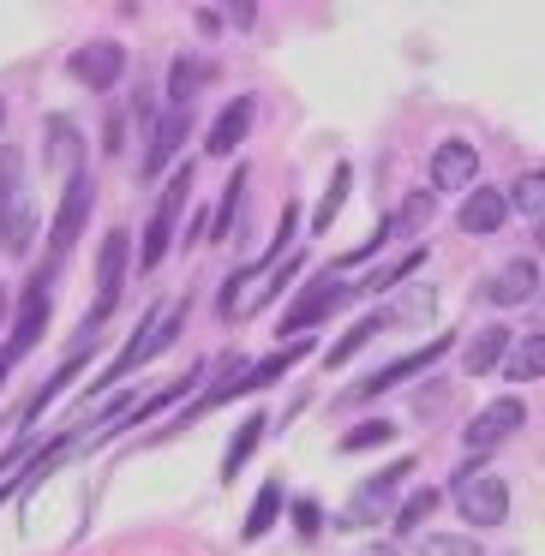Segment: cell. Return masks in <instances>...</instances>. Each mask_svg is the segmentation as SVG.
Here are the masks:
<instances>
[{"label": "cell", "instance_id": "cell-1", "mask_svg": "<svg viewBox=\"0 0 545 556\" xmlns=\"http://www.w3.org/2000/svg\"><path fill=\"white\" fill-rule=\"evenodd\" d=\"M186 312H193V300H181V305H157V312H145V329H138L133 341H126L121 353H114L109 365H102V377L85 389V401L90 395H109V389H121L126 377L138 371V365H150V359H162V353L181 341V329H186Z\"/></svg>", "mask_w": 545, "mask_h": 556}, {"label": "cell", "instance_id": "cell-2", "mask_svg": "<svg viewBox=\"0 0 545 556\" xmlns=\"http://www.w3.org/2000/svg\"><path fill=\"white\" fill-rule=\"evenodd\" d=\"M193 156L174 162L169 174H162V198L157 210H150V228L145 240H138V269H162V257L174 252V233H181V216H186V198H193Z\"/></svg>", "mask_w": 545, "mask_h": 556}, {"label": "cell", "instance_id": "cell-3", "mask_svg": "<svg viewBox=\"0 0 545 556\" xmlns=\"http://www.w3.org/2000/svg\"><path fill=\"white\" fill-rule=\"evenodd\" d=\"M408 472H420V460H413V455H401V460H389V467H377L372 479H360V484H354V496L336 508L330 527H336V532H366V527H377V520H389L396 491L408 484Z\"/></svg>", "mask_w": 545, "mask_h": 556}, {"label": "cell", "instance_id": "cell-4", "mask_svg": "<svg viewBox=\"0 0 545 556\" xmlns=\"http://www.w3.org/2000/svg\"><path fill=\"white\" fill-rule=\"evenodd\" d=\"M449 503L461 508V520H473V532H492L509 520V484L497 479V472H485L480 455H473L468 467L449 479Z\"/></svg>", "mask_w": 545, "mask_h": 556}, {"label": "cell", "instance_id": "cell-5", "mask_svg": "<svg viewBox=\"0 0 545 556\" xmlns=\"http://www.w3.org/2000/svg\"><path fill=\"white\" fill-rule=\"evenodd\" d=\"M348 300H354V281H342V269H318V276L306 281L288 305H282V329H276V336H312V329L330 324Z\"/></svg>", "mask_w": 545, "mask_h": 556}, {"label": "cell", "instance_id": "cell-6", "mask_svg": "<svg viewBox=\"0 0 545 556\" xmlns=\"http://www.w3.org/2000/svg\"><path fill=\"white\" fill-rule=\"evenodd\" d=\"M126 269H133V240H126V228H109L97 245V305L85 312V341H97V329L114 317V305H121V288H126ZM78 341V348H85Z\"/></svg>", "mask_w": 545, "mask_h": 556}, {"label": "cell", "instance_id": "cell-7", "mask_svg": "<svg viewBox=\"0 0 545 556\" xmlns=\"http://www.w3.org/2000/svg\"><path fill=\"white\" fill-rule=\"evenodd\" d=\"M449 348H456V336H449V329H444V336H432V341H425V348H413V353H401V359H389V365H377V371H366V377H360V383H354V389H342V401H336V407H366V401L389 395V389H401V383H408V377L432 371V365L444 359Z\"/></svg>", "mask_w": 545, "mask_h": 556}, {"label": "cell", "instance_id": "cell-8", "mask_svg": "<svg viewBox=\"0 0 545 556\" xmlns=\"http://www.w3.org/2000/svg\"><path fill=\"white\" fill-rule=\"evenodd\" d=\"M49 312H54V264L37 269V276L25 281V293H18V312H13V336H7L0 359H7V365L25 359V353L42 341V329H49Z\"/></svg>", "mask_w": 545, "mask_h": 556}, {"label": "cell", "instance_id": "cell-9", "mask_svg": "<svg viewBox=\"0 0 545 556\" xmlns=\"http://www.w3.org/2000/svg\"><path fill=\"white\" fill-rule=\"evenodd\" d=\"M193 138V109H169L145 126V150H138V180H162L174 168V156Z\"/></svg>", "mask_w": 545, "mask_h": 556}, {"label": "cell", "instance_id": "cell-10", "mask_svg": "<svg viewBox=\"0 0 545 556\" xmlns=\"http://www.w3.org/2000/svg\"><path fill=\"white\" fill-rule=\"evenodd\" d=\"M521 425H528V401L497 395V401H485V407L473 413V425H461V443H468V455H492V448H504Z\"/></svg>", "mask_w": 545, "mask_h": 556}, {"label": "cell", "instance_id": "cell-11", "mask_svg": "<svg viewBox=\"0 0 545 556\" xmlns=\"http://www.w3.org/2000/svg\"><path fill=\"white\" fill-rule=\"evenodd\" d=\"M90 210H97V186H90V174H85V168H73V174H66V192H61V210H54V228H49L54 257H66L78 240H85Z\"/></svg>", "mask_w": 545, "mask_h": 556}, {"label": "cell", "instance_id": "cell-12", "mask_svg": "<svg viewBox=\"0 0 545 556\" xmlns=\"http://www.w3.org/2000/svg\"><path fill=\"white\" fill-rule=\"evenodd\" d=\"M66 73H73V85H85V90H114L126 78V49L121 42H85V49H73L66 54Z\"/></svg>", "mask_w": 545, "mask_h": 556}, {"label": "cell", "instance_id": "cell-13", "mask_svg": "<svg viewBox=\"0 0 545 556\" xmlns=\"http://www.w3.org/2000/svg\"><path fill=\"white\" fill-rule=\"evenodd\" d=\"M480 180V150L468 138H444L432 150V192H468Z\"/></svg>", "mask_w": 545, "mask_h": 556}, {"label": "cell", "instance_id": "cell-14", "mask_svg": "<svg viewBox=\"0 0 545 556\" xmlns=\"http://www.w3.org/2000/svg\"><path fill=\"white\" fill-rule=\"evenodd\" d=\"M216 78H222V66L210 61V54H174V61H169V85H162V90H169V109H193Z\"/></svg>", "mask_w": 545, "mask_h": 556}, {"label": "cell", "instance_id": "cell-15", "mask_svg": "<svg viewBox=\"0 0 545 556\" xmlns=\"http://www.w3.org/2000/svg\"><path fill=\"white\" fill-rule=\"evenodd\" d=\"M456 222H461V233H473V240H492V233L509 222L504 192H497V186H480V180H473L468 198H461V210H456Z\"/></svg>", "mask_w": 545, "mask_h": 556}, {"label": "cell", "instance_id": "cell-16", "mask_svg": "<svg viewBox=\"0 0 545 556\" xmlns=\"http://www.w3.org/2000/svg\"><path fill=\"white\" fill-rule=\"evenodd\" d=\"M509 341H516L509 324H480L468 341H461V377H492L497 365H504Z\"/></svg>", "mask_w": 545, "mask_h": 556}, {"label": "cell", "instance_id": "cell-17", "mask_svg": "<svg viewBox=\"0 0 545 556\" xmlns=\"http://www.w3.org/2000/svg\"><path fill=\"white\" fill-rule=\"evenodd\" d=\"M252 114H258V102L252 97H234L228 109L210 121V132H205V156H234V150L246 144V132H252Z\"/></svg>", "mask_w": 545, "mask_h": 556}, {"label": "cell", "instance_id": "cell-18", "mask_svg": "<svg viewBox=\"0 0 545 556\" xmlns=\"http://www.w3.org/2000/svg\"><path fill=\"white\" fill-rule=\"evenodd\" d=\"M540 293V264L533 257H516V264H504L492 281L480 288V300H492V305H521V300H533Z\"/></svg>", "mask_w": 545, "mask_h": 556}, {"label": "cell", "instance_id": "cell-19", "mask_svg": "<svg viewBox=\"0 0 545 556\" xmlns=\"http://www.w3.org/2000/svg\"><path fill=\"white\" fill-rule=\"evenodd\" d=\"M270 413H246L240 425H234V437H228V448H222V484H234L246 472V460L258 455V443H264V431H270Z\"/></svg>", "mask_w": 545, "mask_h": 556}, {"label": "cell", "instance_id": "cell-20", "mask_svg": "<svg viewBox=\"0 0 545 556\" xmlns=\"http://www.w3.org/2000/svg\"><path fill=\"white\" fill-rule=\"evenodd\" d=\"M384 329H396V324H389V312L377 305V312H366V317H360V324H354L342 341H330L324 365H330V371H348V365H354V353H360V348H372V341L384 336Z\"/></svg>", "mask_w": 545, "mask_h": 556}, {"label": "cell", "instance_id": "cell-21", "mask_svg": "<svg viewBox=\"0 0 545 556\" xmlns=\"http://www.w3.org/2000/svg\"><path fill=\"white\" fill-rule=\"evenodd\" d=\"M282 508H288V484H282V479H264V484H258V496H252V508H246V520H240V539L258 544V539H264V532L282 520Z\"/></svg>", "mask_w": 545, "mask_h": 556}, {"label": "cell", "instance_id": "cell-22", "mask_svg": "<svg viewBox=\"0 0 545 556\" xmlns=\"http://www.w3.org/2000/svg\"><path fill=\"white\" fill-rule=\"evenodd\" d=\"M90 348H97V341H85V348H78V353H73V359H66V365H61V371H54V377H49V383H42V389H37V395H30V407H25V419H18V425H25V431H30V425H42V413H49V407H54V401H61V389H73V383H78V371H85V365H90Z\"/></svg>", "mask_w": 545, "mask_h": 556}, {"label": "cell", "instance_id": "cell-23", "mask_svg": "<svg viewBox=\"0 0 545 556\" xmlns=\"http://www.w3.org/2000/svg\"><path fill=\"white\" fill-rule=\"evenodd\" d=\"M30 233H37V210H30V198L18 192L13 204H0V252L25 257L30 252Z\"/></svg>", "mask_w": 545, "mask_h": 556}, {"label": "cell", "instance_id": "cell-24", "mask_svg": "<svg viewBox=\"0 0 545 556\" xmlns=\"http://www.w3.org/2000/svg\"><path fill=\"white\" fill-rule=\"evenodd\" d=\"M497 371H504L509 383H540V371H545V336L540 329H528L521 341H509V353H504Z\"/></svg>", "mask_w": 545, "mask_h": 556}, {"label": "cell", "instance_id": "cell-25", "mask_svg": "<svg viewBox=\"0 0 545 556\" xmlns=\"http://www.w3.org/2000/svg\"><path fill=\"white\" fill-rule=\"evenodd\" d=\"M78 156H85V138H78V126L66 121V114H49V168H54V174H73Z\"/></svg>", "mask_w": 545, "mask_h": 556}, {"label": "cell", "instance_id": "cell-26", "mask_svg": "<svg viewBox=\"0 0 545 556\" xmlns=\"http://www.w3.org/2000/svg\"><path fill=\"white\" fill-rule=\"evenodd\" d=\"M432 216H437V198L432 192H413L408 204L389 216V240H420V233L432 228Z\"/></svg>", "mask_w": 545, "mask_h": 556}, {"label": "cell", "instance_id": "cell-27", "mask_svg": "<svg viewBox=\"0 0 545 556\" xmlns=\"http://www.w3.org/2000/svg\"><path fill=\"white\" fill-rule=\"evenodd\" d=\"M437 503H444V491H437V484H425V491L408 496V503L389 508V527H396V532H425V520L437 515Z\"/></svg>", "mask_w": 545, "mask_h": 556}, {"label": "cell", "instance_id": "cell-28", "mask_svg": "<svg viewBox=\"0 0 545 556\" xmlns=\"http://www.w3.org/2000/svg\"><path fill=\"white\" fill-rule=\"evenodd\" d=\"M396 431H401V425L377 413V419H366V425H354V431H342V443H336V448H342V455H366V448L396 443Z\"/></svg>", "mask_w": 545, "mask_h": 556}, {"label": "cell", "instance_id": "cell-29", "mask_svg": "<svg viewBox=\"0 0 545 556\" xmlns=\"http://www.w3.org/2000/svg\"><path fill=\"white\" fill-rule=\"evenodd\" d=\"M504 204H509V210H521V216H528L533 228H540V216H545V180H540V168H528L521 180H509Z\"/></svg>", "mask_w": 545, "mask_h": 556}, {"label": "cell", "instance_id": "cell-30", "mask_svg": "<svg viewBox=\"0 0 545 556\" xmlns=\"http://www.w3.org/2000/svg\"><path fill=\"white\" fill-rule=\"evenodd\" d=\"M348 180H354V168L342 162V168L330 174V186H324V198H318V210H312V233H330V222L342 216V204H348Z\"/></svg>", "mask_w": 545, "mask_h": 556}, {"label": "cell", "instance_id": "cell-31", "mask_svg": "<svg viewBox=\"0 0 545 556\" xmlns=\"http://www.w3.org/2000/svg\"><path fill=\"white\" fill-rule=\"evenodd\" d=\"M425 556H485L473 532H425Z\"/></svg>", "mask_w": 545, "mask_h": 556}, {"label": "cell", "instance_id": "cell-32", "mask_svg": "<svg viewBox=\"0 0 545 556\" xmlns=\"http://www.w3.org/2000/svg\"><path fill=\"white\" fill-rule=\"evenodd\" d=\"M18 180H25V150L0 144V204H13L18 198Z\"/></svg>", "mask_w": 545, "mask_h": 556}, {"label": "cell", "instance_id": "cell-33", "mask_svg": "<svg viewBox=\"0 0 545 556\" xmlns=\"http://www.w3.org/2000/svg\"><path fill=\"white\" fill-rule=\"evenodd\" d=\"M294 532H300V539H318V532H324V508H318L312 496L294 503Z\"/></svg>", "mask_w": 545, "mask_h": 556}, {"label": "cell", "instance_id": "cell-34", "mask_svg": "<svg viewBox=\"0 0 545 556\" xmlns=\"http://www.w3.org/2000/svg\"><path fill=\"white\" fill-rule=\"evenodd\" d=\"M222 13L234 18V30H252L258 25V0H222Z\"/></svg>", "mask_w": 545, "mask_h": 556}, {"label": "cell", "instance_id": "cell-35", "mask_svg": "<svg viewBox=\"0 0 545 556\" xmlns=\"http://www.w3.org/2000/svg\"><path fill=\"white\" fill-rule=\"evenodd\" d=\"M102 150H109V156H121V150H126V121H121V114H109V126H102Z\"/></svg>", "mask_w": 545, "mask_h": 556}, {"label": "cell", "instance_id": "cell-36", "mask_svg": "<svg viewBox=\"0 0 545 556\" xmlns=\"http://www.w3.org/2000/svg\"><path fill=\"white\" fill-rule=\"evenodd\" d=\"M181 245H198V240H210V210H193V222H186V233H174Z\"/></svg>", "mask_w": 545, "mask_h": 556}, {"label": "cell", "instance_id": "cell-37", "mask_svg": "<svg viewBox=\"0 0 545 556\" xmlns=\"http://www.w3.org/2000/svg\"><path fill=\"white\" fill-rule=\"evenodd\" d=\"M444 401H449V383H437V389H420V395H413V407H420V413H437Z\"/></svg>", "mask_w": 545, "mask_h": 556}, {"label": "cell", "instance_id": "cell-38", "mask_svg": "<svg viewBox=\"0 0 545 556\" xmlns=\"http://www.w3.org/2000/svg\"><path fill=\"white\" fill-rule=\"evenodd\" d=\"M133 121H138V126L157 121V102H150V90H145V85H138V97H133Z\"/></svg>", "mask_w": 545, "mask_h": 556}, {"label": "cell", "instance_id": "cell-39", "mask_svg": "<svg viewBox=\"0 0 545 556\" xmlns=\"http://www.w3.org/2000/svg\"><path fill=\"white\" fill-rule=\"evenodd\" d=\"M354 556H401L396 544H366V551H354Z\"/></svg>", "mask_w": 545, "mask_h": 556}, {"label": "cell", "instance_id": "cell-40", "mask_svg": "<svg viewBox=\"0 0 545 556\" xmlns=\"http://www.w3.org/2000/svg\"><path fill=\"white\" fill-rule=\"evenodd\" d=\"M0 329H7V293H0Z\"/></svg>", "mask_w": 545, "mask_h": 556}, {"label": "cell", "instance_id": "cell-41", "mask_svg": "<svg viewBox=\"0 0 545 556\" xmlns=\"http://www.w3.org/2000/svg\"><path fill=\"white\" fill-rule=\"evenodd\" d=\"M7 371H13V365H7V359H0V383H7Z\"/></svg>", "mask_w": 545, "mask_h": 556}, {"label": "cell", "instance_id": "cell-42", "mask_svg": "<svg viewBox=\"0 0 545 556\" xmlns=\"http://www.w3.org/2000/svg\"><path fill=\"white\" fill-rule=\"evenodd\" d=\"M0 126H7V97H0Z\"/></svg>", "mask_w": 545, "mask_h": 556}]
</instances>
